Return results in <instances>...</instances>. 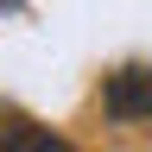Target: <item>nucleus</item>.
Here are the masks:
<instances>
[{"instance_id": "7ed1b4c3", "label": "nucleus", "mask_w": 152, "mask_h": 152, "mask_svg": "<svg viewBox=\"0 0 152 152\" xmlns=\"http://www.w3.org/2000/svg\"><path fill=\"white\" fill-rule=\"evenodd\" d=\"M19 7H26V0H0V13H19Z\"/></svg>"}, {"instance_id": "f03ea898", "label": "nucleus", "mask_w": 152, "mask_h": 152, "mask_svg": "<svg viewBox=\"0 0 152 152\" xmlns=\"http://www.w3.org/2000/svg\"><path fill=\"white\" fill-rule=\"evenodd\" d=\"M0 152H76L70 140H57L51 127H32V121H0Z\"/></svg>"}, {"instance_id": "f257e3e1", "label": "nucleus", "mask_w": 152, "mask_h": 152, "mask_svg": "<svg viewBox=\"0 0 152 152\" xmlns=\"http://www.w3.org/2000/svg\"><path fill=\"white\" fill-rule=\"evenodd\" d=\"M108 121H152V70L146 64H121L102 89Z\"/></svg>"}]
</instances>
